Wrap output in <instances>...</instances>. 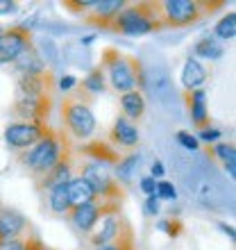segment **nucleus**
<instances>
[{"label":"nucleus","mask_w":236,"mask_h":250,"mask_svg":"<svg viewBox=\"0 0 236 250\" xmlns=\"http://www.w3.org/2000/svg\"><path fill=\"white\" fill-rule=\"evenodd\" d=\"M175 171L179 187L186 196L207 211H232L234 196L220 175L214 168V162L204 155H184L175 162Z\"/></svg>","instance_id":"1"},{"label":"nucleus","mask_w":236,"mask_h":250,"mask_svg":"<svg viewBox=\"0 0 236 250\" xmlns=\"http://www.w3.org/2000/svg\"><path fill=\"white\" fill-rule=\"evenodd\" d=\"M71 148H73L71 137L64 130L50 127V132H48L46 137H41L32 148L19 152L16 162L32 175V180H39L46 173L53 171L55 166L59 164V159L64 157V152L71 150Z\"/></svg>","instance_id":"2"},{"label":"nucleus","mask_w":236,"mask_h":250,"mask_svg":"<svg viewBox=\"0 0 236 250\" xmlns=\"http://www.w3.org/2000/svg\"><path fill=\"white\" fill-rule=\"evenodd\" d=\"M100 68L105 73V80L109 82L116 93H127V91H141L145 89V68L141 60H137L134 55H125L118 48H105L102 57H100Z\"/></svg>","instance_id":"3"},{"label":"nucleus","mask_w":236,"mask_h":250,"mask_svg":"<svg viewBox=\"0 0 236 250\" xmlns=\"http://www.w3.org/2000/svg\"><path fill=\"white\" fill-rule=\"evenodd\" d=\"M220 7H225V0H155L161 30L196 25Z\"/></svg>","instance_id":"4"},{"label":"nucleus","mask_w":236,"mask_h":250,"mask_svg":"<svg viewBox=\"0 0 236 250\" xmlns=\"http://www.w3.org/2000/svg\"><path fill=\"white\" fill-rule=\"evenodd\" d=\"M93 96L82 89V86H75L73 91H68L61 100V121H64L66 134L78 141H89L96 132V114L91 109Z\"/></svg>","instance_id":"5"},{"label":"nucleus","mask_w":236,"mask_h":250,"mask_svg":"<svg viewBox=\"0 0 236 250\" xmlns=\"http://www.w3.org/2000/svg\"><path fill=\"white\" fill-rule=\"evenodd\" d=\"M109 30L116 34H125V37H143V34H150L155 30H161L155 2L152 0L127 2L120 9V14L114 19Z\"/></svg>","instance_id":"6"},{"label":"nucleus","mask_w":236,"mask_h":250,"mask_svg":"<svg viewBox=\"0 0 236 250\" xmlns=\"http://www.w3.org/2000/svg\"><path fill=\"white\" fill-rule=\"evenodd\" d=\"M75 168L79 171V178H84L89 187L93 189L96 198L105 200V203H120L125 200V189L118 185V180L114 178V168L98 162H75Z\"/></svg>","instance_id":"7"},{"label":"nucleus","mask_w":236,"mask_h":250,"mask_svg":"<svg viewBox=\"0 0 236 250\" xmlns=\"http://www.w3.org/2000/svg\"><path fill=\"white\" fill-rule=\"evenodd\" d=\"M55 98L50 96H14L12 114L20 123H48Z\"/></svg>","instance_id":"8"},{"label":"nucleus","mask_w":236,"mask_h":250,"mask_svg":"<svg viewBox=\"0 0 236 250\" xmlns=\"http://www.w3.org/2000/svg\"><path fill=\"white\" fill-rule=\"evenodd\" d=\"M50 132V123H9L5 127V144L12 150H27L32 148L41 137H46Z\"/></svg>","instance_id":"9"},{"label":"nucleus","mask_w":236,"mask_h":250,"mask_svg":"<svg viewBox=\"0 0 236 250\" xmlns=\"http://www.w3.org/2000/svg\"><path fill=\"white\" fill-rule=\"evenodd\" d=\"M145 89H150V93L155 96L161 107L166 109H175V100H177V93H175V84H173V78L168 68L161 64L152 66L150 71L145 73Z\"/></svg>","instance_id":"10"},{"label":"nucleus","mask_w":236,"mask_h":250,"mask_svg":"<svg viewBox=\"0 0 236 250\" xmlns=\"http://www.w3.org/2000/svg\"><path fill=\"white\" fill-rule=\"evenodd\" d=\"M30 48H34L32 32L19 25L5 27L0 34V64H14Z\"/></svg>","instance_id":"11"},{"label":"nucleus","mask_w":236,"mask_h":250,"mask_svg":"<svg viewBox=\"0 0 236 250\" xmlns=\"http://www.w3.org/2000/svg\"><path fill=\"white\" fill-rule=\"evenodd\" d=\"M55 91H57V80L50 68L16 78V96H50L55 98Z\"/></svg>","instance_id":"12"},{"label":"nucleus","mask_w":236,"mask_h":250,"mask_svg":"<svg viewBox=\"0 0 236 250\" xmlns=\"http://www.w3.org/2000/svg\"><path fill=\"white\" fill-rule=\"evenodd\" d=\"M75 175V150H66L64 157L59 159V164L55 166L50 173H46L43 178L34 180V189L46 193V191L55 189V187H61V185H68V180Z\"/></svg>","instance_id":"13"},{"label":"nucleus","mask_w":236,"mask_h":250,"mask_svg":"<svg viewBox=\"0 0 236 250\" xmlns=\"http://www.w3.org/2000/svg\"><path fill=\"white\" fill-rule=\"evenodd\" d=\"M125 5H127V2H123V0H96L91 9L82 16V21L91 27L109 30L114 19L120 14V9H123Z\"/></svg>","instance_id":"14"},{"label":"nucleus","mask_w":236,"mask_h":250,"mask_svg":"<svg viewBox=\"0 0 236 250\" xmlns=\"http://www.w3.org/2000/svg\"><path fill=\"white\" fill-rule=\"evenodd\" d=\"M30 234H34L32 223H30V221H27L19 209H12V207H0V241L30 237Z\"/></svg>","instance_id":"15"},{"label":"nucleus","mask_w":236,"mask_h":250,"mask_svg":"<svg viewBox=\"0 0 236 250\" xmlns=\"http://www.w3.org/2000/svg\"><path fill=\"white\" fill-rule=\"evenodd\" d=\"M138 141H141V134H138L137 123L127 121L123 114H120V116L114 121V127H112V132H109L107 144L114 146L116 150H130L132 152L138 146Z\"/></svg>","instance_id":"16"},{"label":"nucleus","mask_w":236,"mask_h":250,"mask_svg":"<svg viewBox=\"0 0 236 250\" xmlns=\"http://www.w3.org/2000/svg\"><path fill=\"white\" fill-rule=\"evenodd\" d=\"M75 155H82L86 162H98V164L112 166V168L120 162V157H123L114 146H109L107 141H100V139H89L86 144H82L78 150H75Z\"/></svg>","instance_id":"17"},{"label":"nucleus","mask_w":236,"mask_h":250,"mask_svg":"<svg viewBox=\"0 0 236 250\" xmlns=\"http://www.w3.org/2000/svg\"><path fill=\"white\" fill-rule=\"evenodd\" d=\"M66 218L71 221V225L79 232H91L98 221L102 218V200L96 198L93 203L79 205V207H71V211L66 214Z\"/></svg>","instance_id":"18"},{"label":"nucleus","mask_w":236,"mask_h":250,"mask_svg":"<svg viewBox=\"0 0 236 250\" xmlns=\"http://www.w3.org/2000/svg\"><path fill=\"white\" fill-rule=\"evenodd\" d=\"M184 103L191 114V121L197 127V132L209 127V109H207V93L204 89H196V91H184Z\"/></svg>","instance_id":"19"},{"label":"nucleus","mask_w":236,"mask_h":250,"mask_svg":"<svg viewBox=\"0 0 236 250\" xmlns=\"http://www.w3.org/2000/svg\"><path fill=\"white\" fill-rule=\"evenodd\" d=\"M100 228L96 234H91V246H107V244H114L118 237V232H120V228H123L125 223V216L123 214H107V216H102L98 221Z\"/></svg>","instance_id":"20"},{"label":"nucleus","mask_w":236,"mask_h":250,"mask_svg":"<svg viewBox=\"0 0 236 250\" xmlns=\"http://www.w3.org/2000/svg\"><path fill=\"white\" fill-rule=\"evenodd\" d=\"M141 162H143V155L137 150H132V152H127V155H123L120 162L114 166V178L118 180V185L123 187V189H127V187L134 182L138 168H141Z\"/></svg>","instance_id":"21"},{"label":"nucleus","mask_w":236,"mask_h":250,"mask_svg":"<svg viewBox=\"0 0 236 250\" xmlns=\"http://www.w3.org/2000/svg\"><path fill=\"white\" fill-rule=\"evenodd\" d=\"M209 78V71L204 68V64L196 60V57H189V60L184 62V68H182V89L184 91H196V89H202L204 82Z\"/></svg>","instance_id":"22"},{"label":"nucleus","mask_w":236,"mask_h":250,"mask_svg":"<svg viewBox=\"0 0 236 250\" xmlns=\"http://www.w3.org/2000/svg\"><path fill=\"white\" fill-rule=\"evenodd\" d=\"M120 109H123V116L132 123H138V121L143 119L145 114V98L141 91H127L120 96Z\"/></svg>","instance_id":"23"},{"label":"nucleus","mask_w":236,"mask_h":250,"mask_svg":"<svg viewBox=\"0 0 236 250\" xmlns=\"http://www.w3.org/2000/svg\"><path fill=\"white\" fill-rule=\"evenodd\" d=\"M66 189H68L71 207H79V205H86V203H93V200H96V193H93V189L89 187V182H86L84 178H79V175H73V178L68 180Z\"/></svg>","instance_id":"24"},{"label":"nucleus","mask_w":236,"mask_h":250,"mask_svg":"<svg viewBox=\"0 0 236 250\" xmlns=\"http://www.w3.org/2000/svg\"><path fill=\"white\" fill-rule=\"evenodd\" d=\"M223 53H225V48L220 46V43H218L211 34H209V37H202V39L193 46V55H196L197 62H200V60H209V62L220 60V57H223Z\"/></svg>","instance_id":"25"},{"label":"nucleus","mask_w":236,"mask_h":250,"mask_svg":"<svg viewBox=\"0 0 236 250\" xmlns=\"http://www.w3.org/2000/svg\"><path fill=\"white\" fill-rule=\"evenodd\" d=\"M14 71L19 73V75H30V73L46 71V64L41 62V57L37 55V50H34V48H30V50H25L19 60L14 62Z\"/></svg>","instance_id":"26"},{"label":"nucleus","mask_w":236,"mask_h":250,"mask_svg":"<svg viewBox=\"0 0 236 250\" xmlns=\"http://www.w3.org/2000/svg\"><path fill=\"white\" fill-rule=\"evenodd\" d=\"M48 205H50L53 214H57V216H66V214L71 211V200H68V189H66V185L55 187V189L48 191Z\"/></svg>","instance_id":"27"},{"label":"nucleus","mask_w":236,"mask_h":250,"mask_svg":"<svg viewBox=\"0 0 236 250\" xmlns=\"http://www.w3.org/2000/svg\"><path fill=\"white\" fill-rule=\"evenodd\" d=\"M96 250H137V246H134V232H132L130 221L125 218V223H123V228H120V232H118V237L114 244L98 246Z\"/></svg>","instance_id":"28"},{"label":"nucleus","mask_w":236,"mask_h":250,"mask_svg":"<svg viewBox=\"0 0 236 250\" xmlns=\"http://www.w3.org/2000/svg\"><path fill=\"white\" fill-rule=\"evenodd\" d=\"M34 50H37V55L41 57V62L46 64V68H50V71L59 64V57H61V55H59V48H57V43H55L53 39L43 37V39L39 41V46L34 48Z\"/></svg>","instance_id":"29"},{"label":"nucleus","mask_w":236,"mask_h":250,"mask_svg":"<svg viewBox=\"0 0 236 250\" xmlns=\"http://www.w3.org/2000/svg\"><path fill=\"white\" fill-rule=\"evenodd\" d=\"M79 86H82V89H84L89 96L102 93L107 89V80H105V73H102V68H100V66L91 68V71L86 73V78L79 82Z\"/></svg>","instance_id":"30"},{"label":"nucleus","mask_w":236,"mask_h":250,"mask_svg":"<svg viewBox=\"0 0 236 250\" xmlns=\"http://www.w3.org/2000/svg\"><path fill=\"white\" fill-rule=\"evenodd\" d=\"M41 248H43V241H41L37 234L0 241V250H41Z\"/></svg>","instance_id":"31"},{"label":"nucleus","mask_w":236,"mask_h":250,"mask_svg":"<svg viewBox=\"0 0 236 250\" xmlns=\"http://www.w3.org/2000/svg\"><path fill=\"white\" fill-rule=\"evenodd\" d=\"M236 34V14L230 12L227 16H223V19L218 21V25L214 27V39H220V41H232Z\"/></svg>","instance_id":"32"},{"label":"nucleus","mask_w":236,"mask_h":250,"mask_svg":"<svg viewBox=\"0 0 236 250\" xmlns=\"http://www.w3.org/2000/svg\"><path fill=\"white\" fill-rule=\"evenodd\" d=\"M204 157H209L211 162L214 159H220V162H227V159L236 157V150H234V141H220V144L211 146V148H207V150L202 152Z\"/></svg>","instance_id":"33"},{"label":"nucleus","mask_w":236,"mask_h":250,"mask_svg":"<svg viewBox=\"0 0 236 250\" xmlns=\"http://www.w3.org/2000/svg\"><path fill=\"white\" fill-rule=\"evenodd\" d=\"M161 232H166L171 239H177L179 234H182V221L177 216H168V218H164V221H159V225H157Z\"/></svg>","instance_id":"34"},{"label":"nucleus","mask_w":236,"mask_h":250,"mask_svg":"<svg viewBox=\"0 0 236 250\" xmlns=\"http://www.w3.org/2000/svg\"><path fill=\"white\" fill-rule=\"evenodd\" d=\"M175 139H177V144L182 146L186 152H197V148H200L197 137H196V134H191V132H186V130H179L175 134Z\"/></svg>","instance_id":"35"},{"label":"nucleus","mask_w":236,"mask_h":250,"mask_svg":"<svg viewBox=\"0 0 236 250\" xmlns=\"http://www.w3.org/2000/svg\"><path fill=\"white\" fill-rule=\"evenodd\" d=\"M155 196H157L159 200H175L177 198V187L173 185V182H168V180H159Z\"/></svg>","instance_id":"36"},{"label":"nucleus","mask_w":236,"mask_h":250,"mask_svg":"<svg viewBox=\"0 0 236 250\" xmlns=\"http://www.w3.org/2000/svg\"><path fill=\"white\" fill-rule=\"evenodd\" d=\"M61 5L68 9V12H73V14H82L84 16L89 9L93 7V0H64Z\"/></svg>","instance_id":"37"},{"label":"nucleus","mask_w":236,"mask_h":250,"mask_svg":"<svg viewBox=\"0 0 236 250\" xmlns=\"http://www.w3.org/2000/svg\"><path fill=\"white\" fill-rule=\"evenodd\" d=\"M143 211H145V216H159V214H161V205H159V198H157V196H148V198H145Z\"/></svg>","instance_id":"38"},{"label":"nucleus","mask_w":236,"mask_h":250,"mask_svg":"<svg viewBox=\"0 0 236 250\" xmlns=\"http://www.w3.org/2000/svg\"><path fill=\"white\" fill-rule=\"evenodd\" d=\"M197 137L202 139L204 144H216L218 139L223 137V132H220V130H216V127H204V130H200V132H197ZM200 139H197V141H200Z\"/></svg>","instance_id":"39"},{"label":"nucleus","mask_w":236,"mask_h":250,"mask_svg":"<svg viewBox=\"0 0 236 250\" xmlns=\"http://www.w3.org/2000/svg\"><path fill=\"white\" fill-rule=\"evenodd\" d=\"M138 187H141V191H143L145 196H155V191H157V180H152L150 175H145V178H141Z\"/></svg>","instance_id":"40"},{"label":"nucleus","mask_w":236,"mask_h":250,"mask_svg":"<svg viewBox=\"0 0 236 250\" xmlns=\"http://www.w3.org/2000/svg\"><path fill=\"white\" fill-rule=\"evenodd\" d=\"M166 175V166H164V162H159V159H155V162H152V166H150V178L152 180H161Z\"/></svg>","instance_id":"41"},{"label":"nucleus","mask_w":236,"mask_h":250,"mask_svg":"<svg viewBox=\"0 0 236 250\" xmlns=\"http://www.w3.org/2000/svg\"><path fill=\"white\" fill-rule=\"evenodd\" d=\"M75 86H78V80L73 78V75H64V78L57 82V89H61V91H66V93L73 91Z\"/></svg>","instance_id":"42"},{"label":"nucleus","mask_w":236,"mask_h":250,"mask_svg":"<svg viewBox=\"0 0 236 250\" xmlns=\"http://www.w3.org/2000/svg\"><path fill=\"white\" fill-rule=\"evenodd\" d=\"M20 9L19 2L14 0H0V14H16Z\"/></svg>","instance_id":"43"},{"label":"nucleus","mask_w":236,"mask_h":250,"mask_svg":"<svg viewBox=\"0 0 236 250\" xmlns=\"http://www.w3.org/2000/svg\"><path fill=\"white\" fill-rule=\"evenodd\" d=\"M223 166H225V173H227V175L234 180V175H236V157H232V159H227V162H223Z\"/></svg>","instance_id":"44"},{"label":"nucleus","mask_w":236,"mask_h":250,"mask_svg":"<svg viewBox=\"0 0 236 250\" xmlns=\"http://www.w3.org/2000/svg\"><path fill=\"white\" fill-rule=\"evenodd\" d=\"M218 228H220V232H225V234H227V237H230L232 241H234V228H232L230 223H225V221H220V223H218Z\"/></svg>","instance_id":"45"},{"label":"nucleus","mask_w":236,"mask_h":250,"mask_svg":"<svg viewBox=\"0 0 236 250\" xmlns=\"http://www.w3.org/2000/svg\"><path fill=\"white\" fill-rule=\"evenodd\" d=\"M96 37H98V34L93 32V34H86V37H82V39H79V46L82 48H86L89 46V43H93V41H96Z\"/></svg>","instance_id":"46"},{"label":"nucleus","mask_w":236,"mask_h":250,"mask_svg":"<svg viewBox=\"0 0 236 250\" xmlns=\"http://www.w3.org/2000/svg\"><path fill=\"white\" fill-rule=\"evenodd\" d=\"M2 30H5V27H2V25H0V34H2Z\"/></svg>","instance_id":"47"},{"label":"nucleus","mask_w":236,"mask_h":250,"mask_svg":"<svg viewBox=\"0 0 236 250\" xmlns=\"http://www.w3.org/2000/svg\"><path fill=\"white\" fill-rule=\"evenodd\" d=\"M41 250H50V248H46V246H43V248H41Z\"/></svg>","instance_id":"48"},{"label":"nucleus","mask_w":236,"mask_h":250,"mask_svg":"<svg viewBox=\"0 0 236 250\" xmlns=\"http://www.w3.org/2000/svg\"><path fill=\"white\" fill-rule=\"evenodd\" d=\"M0 207H2V203H0Z\"/></svg>","instance_id":"49"}]
</instances>
